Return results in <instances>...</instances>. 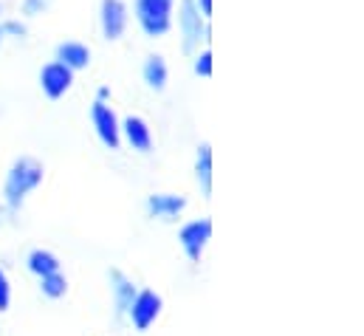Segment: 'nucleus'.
Masks as SVG:
<instances>
[{
  "label": "nucleus",
  "instance_id": "obj_1",
  "mask_svg": "<svg viewBox=\"0 0 364 336\" xmlns=\"http://www.w3.org/2000/svg\"><path fill=\"white\" fill-rule=\"evenodd\" d=\"M40 181H43V164L40 162H34V159L14 162V167L9 169V175H6V204L11 209H17L23 204V198L31 189L40 187Z\"/></svg>",
  "mask_w": 364,
  "mask_h": 336
},
{
  "label": "nucleus",
  "instance_id": "obj_2",
  "mask_svg": "<svg viewBox=\"0 0 364 336\" xmlns=\"http://www.w3.org/2000/svg\"><path fill=\"white\" fill-rule=\"evenodd\" d=\"M176 0H136V20L147 37H164L173 26Z\"/></svg>",
  "mask_w": 364,
  "mask_h": 336
},
{
  "label": "nucleus",
  "instance_id": "obj_3",
  "mask_svg": "<svg viewBox=\"0 0 364 336\" xmlns=\"http://www.w3.org/2000/svg\"><path fill=\"white\" fill-rule=\"evenodd\" d=\"M178 28L183 37V51H195L203 40V14L198 11L195 0H181L178 9Z\"/></svg>",
  "mask_w": 364,
  "mask_h": 336
},
{
  "label": "nucleus",
  "instance_id": "obj_4",
  "mask_svg": "<svg viewBox=\"0 0 364 336\" xmlns=\"http://www.w3.org/2000/svg\"><path fill=\"white\" fill-rule=\"evenodd\" d=\"M91 122H93V127H96V136L102 139V145H105V147H110V150H116V147H119L122 127H119L116 113H113L102 99H96V102H93Z\"/></svg>",
  "mask_w": 364,
  "mask_h": 336
},
{
  "label": "nucleus",
  "instance_id": "obj_5",
  "mask_svg": "<svg viewBox=\"0 0 364 336\" xmlns=\"http://www.w3.org/2000/svg\"><path fill=\"white\" fill-rule=\"evenodd\" d=\"M127 314H130L136 331H147V328L156 322V317L161 314V297H159L156 291H141V294L133 297Z\"/></svg>",
  "mask_w": 364,
  "mask_h": 336
},
{
  "label": "nucleus",
  "instance_id": "obj_6",
  "mask_svg": "<svg viewBox=\"0 0 364 336\" xmlns=\"http://www.w3.org/2000/svg\"><path fill=\"white\" fill-rule=\"evenodd\" d=\"M99 23H102L105 40H119L127 28V6L122 0H102Z\"/></svg>",
  "mask_w": 364,
  "mask_h": 336
},
{
  "label": "nucleus",
  "instance_id": "obj_7",
  "mask_svg": "<svg viewBox=\"0 0 364 336\" xmlns=\"http://www.w3.org/2000/svg\"><path fill=\"white\" fill-rule=\"evenodd\" d=\"M71 83H74V71L65 68L63 63H48L40 71V88L48 99H60L71 88Z\"/></svg>",
  "mask_w": 364,
  "mask_h": 336
},
{
  "label": "nucleus",
  "instance_id": "obj_8",
  "mask_svg": "<svg viewBox=\"0 0 364 336\" xmlns=\"http://www.w3.org/2000/svg\"><path fill=\"white\" fill-rule=\"evenodd\" d=\"M209 235H212V224L209 221H192V224L183 226L178 241H181L183 252H186L189 260H200V252H203Z\"/></svg>",
  "mask_w": 364,
  "mask_h": 336
},
{
  "label": "nucleus",
  "instance_id": "obj_9",
  "mask_svg": "<svg viewBox=\"0 0 364 336\" xmlns=\"http://www.w3.org/2000/svg\"><path fill=\"white\" fill-rule=\"evenodd\" d=\"M122 130H124V139H127V145H130L133 150L150 153V147H153V133H150V125H147L141 116H127L124 125H122Z\"/></svg>",
  "mask_w": 364,
  "mask_h": 336
},
{
  "label": "nucleus",
  "instance_id": "obj_10",
  "mask_svg": "<svg viewBox=\"0 0 364 336\" xmlns=\"http://www.w3.org/2000/svg\"><path fill=\"white\" fill-rule=\"evenodd\" d=\"M57 63H63L71 71H80L91 63V48L82 43H63L57 46Z\"/></svg>",
  "mask_w": 364,
  "mask_h": 336
},
{
  "label": "nucleus",
  "instance_id": "obj_11",
  "mask_svg": "<svg viewBox=\"0 0 364 336\" xmlns=\"http://www.w3.org/2000/svg\"><path fill=\"white\" fill-rule=\"evenodd\" d=\"M183 206H186V201L178 198V195H153V198L147 201L150 215H156V218H167V221L176 218Z\"/></svg>",
  "mask_w": 364,
  "mask_h": 336
},
{
  "label": "nucleus",
  "instance_id": "obj_12",
  "mask_svg": "<svg viewBox=\"0 0 364 336\" xmlns=\"http://www.w3.org/2000/svg\"><path fill=\"white\" fill-rule=\"evenodd\" d=\"M144 83L150 85L153 90H161L167 85V63L159 54L147 57V63H144Z\"/></svg>",
  "mask_w": 364,
  "mask_h": 336
},
{
  "label": "nucleus",
  "instance_id": "obj_13",
  "mask_svg": "<svg viewBox=\"0 0 364 336\" xmlns=\"http://www.w3.org/2000/svg\"><path fill=\"white\" fill-rule=\"evenodd\" d=\"M113 277V291H116V308H119V314H124L127 308H130V303H133V297H136V285L124 277V274H119V271H113L110 274Z\"/></svg>",
  "mask_w": 364,
  "mask_h": 336
},
{
  "label": "nucleus",
  "instance_id": "obj_14",
  "mask_svg": "<svg viewBox=\"0 0 364 336\" xmlns=\"http://www.w3.org/2000/svg\"><path fill=\"white\" fill-rule=\"evenodd\" d=\"M28 268H31L34 274L46 277V274H54V271H60V260H57V257H54L51 252H43V249H37V252L28 254Z\"/></svg>",
  "mask_w": 364,
  "mask_h": 336
},
{
  "label": "nucleus",
  "instance_id": "obj_15",
  "mask_svg": "<svg viewBox=\"0 0 364 336\" xmlns=\"http://www.w3.org/2000/svg\"><path fill=\"white\" fill-rule=\"evenodd\" d=\"M198 181L203 187V192H209V187H212V150H209V145H203L198 150Z\"/></svg>",
  "mask_w": 364,
  "mask_h": 336
},
{
  "label": "nucleus",
  "instance_id": "obj_16",
  "mask_svg": "<svg viewBox=\"0 0 364 336\" xmlns=\"http://www.w3.org/2000/svg\"><path fill=\"white\" fill-rule=\"evenodd\" d=\"M40 280H43V283H40L43 294H46V297H51V300L63 297V294H65V288H68V283H65V277H63L60 271H54V274H46V277H40Z\"/></svg>",
  "mask_w": 364,
  "mask_h": 336
},
{
  "label": "nucleus",
  "instance_id": "obj_17",
  "mask_svg": "<svg viewBox=\"0 0 364 336\" xmlns=\"http://www.w3.org/2000/svg\"><path fill=\"white\" fill-rule=\"evenodd\" d=\"M195 74H200V77H209L212 74V54L209 51H200L195 57Z\"/></svg>",
  "mask_w": 364,
  "mask_h": 336
},
{
  "label": "nucleus",
  "instance_id": "obj_18",
  "mask_svg": "<svg viewBox=\"0 0 364 336\" xmlns=\"http://www.w3.org/2000/svg\"><path fill=\"white\" fill-rule=\"evenodd\" d=\"M51 6V0H23V11L26 14H43Z\"/></svg>",
  "mask_w": 364,
  "mask_h": 336
},
{
  "label": "nucleus",
  "instance_id": "obj_19",
  "mask_svg": "<svg viewBox=\"0 0 364 336\" xmlns=\"http://www.w3.org/2000/svg\"><path fill=\"white\" fill-rule=\"evenodd\" d=\"M9 280H6V274H3V268H0V311H6L9 308Z\"/></svg>",
  "mask_w": 364,
  "mask_h": 336
},
{
  "label": "nucleus",
  "instance_id": "obj_20",
  "mask_svg": "<svg viewBox=\"0 0 364 336\" xmlns=\"http://www.w3.org/2000/svg\"><path fill=\"white\" fill-rule=\"evenodd\" d=\"M6 34H14V37H20V34H26V28H23L20 23H3V26H0V40H3Z\"/></svg>",
  "mask_w": 364,
  "mask_h": 336
},
{
  "label": "nucleus",
  "instance_id": "obj_21",
  "mask_svg": "<svg viewBox=\"0 0 364 336\" xmlns=\"http://www.w3.org/2000/svg\"><path fill=\"white\" fill-rule=\"evenodd\" d=\"M195 6H198V11H200L203 17L212 14V0H195Z\"/></svg>",
  "mask_w": 364,
  "mask_h": 336
}]
</instances>
